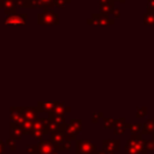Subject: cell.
Returning <instances> with one entry per match:
<instances>
[{"mask_svg":"<svg viewBox=\"0 0 154 154\" xmlns=\"http://www.w3.org/2000/svg\"><path fill=\"white\" fill-rule=\"evenodd\" d=\"M38 23H41V24H55V23H58L59 20H58V17H57V14L54 13V12H52V11H46L45 13H42L40 17H38V20H37Z\"/></svg>","mask_w":154,"mask_h":154,"instance_id":"6da1fadb","label":"cell"},{"mask_svg":"<svg viewBox=\"0 0 154 154\" xmlns=\"http://www.w3.org/2000/svg\"><path fill=\"white\" fill-rule=\"evenodd\" d=\"M25 14H11L6 18V24H12V25H18V24H24L25 23Z\"/></svg>","mask_w":154,"mask_h":154,"instance_id":"7a4b0ae2","label":"cell"},{"mask_svg":"<svg viewBox=\"0 0 154 154\" xmlns=\"http://www.w3.org/2000/svg\"><path fill=\"white\" fill-rule=\"evenodd\" d=\"M51 4H52V0H38V2H37L35 6L46 7V6H51Z\"/></svg>","mask_w":154,"mask_h":154,"instance_id":"3957f363","label":"cell"},{"mask_svg":"<svg viewBox=\"0 0 154 154\" xmlns=\"http://www.w3.org/2000/svg\"><path fill=\"white\" fill-rule=\"evenodd\" d=\"M69 1H70V0H59V2H57L55 5H58L59 7H63V6H64L65 4H67Z\"/></svg>","mask_w":154,"mask_h":154,"instance_id":"277c9868","label":"cell"}]
</instances>
